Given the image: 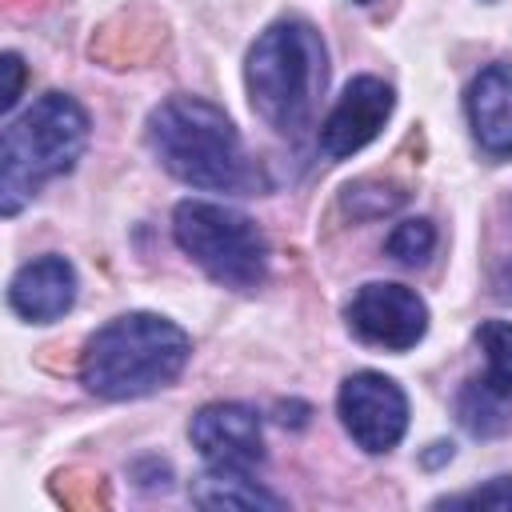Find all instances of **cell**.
I'll return each instance as SVG.
<instances>
[{"label":"cell","instance_id":"cell-6","mask_svg":"<svg viewBox=\"0 0 512 512\" xmlns=\"http://www.w3.org/2000/svg\"><path fill=\"white\" fill-rule=\"evenodd\" d=\"M340 424L364 452H388L408 428V396L384 372H352L336 396Z\"/></svg>","mask_w":512,"mask_h":512},{"label":"cell","instance_id":"cell-7","mask_svg":"<svg viewBox=\"0 0 512 512\" xmlns=\"http://www.w3.org/2000/svg\"><path fill=\"white\" fill-rule=\"evenodd\" d=\"M348 328L364 344H376V348H388V352H408L428 332V304L404 284L372 280L352 296Z\"/></svg>","mask_w":512,"mask_h":512},{"label":"cell","instance_id":"cell-8","mask_svg":"<svg viewBox=\"0 0 512 512\" xmlns=\"http://www.w3.org/2000/svg\"><path fill=\"white\" fill-rule=\"evenodd\" d=\"M192 448L208 468L224 472H252L264 460V432L260 416L244 404H204L188 424Z\"/></svg>","mask_w":512,"mask_h":512},{"label":"cell","instance_id":"cell-1","mask_svg":"<svg viewBox=\"0 0 512 512\" xmlns=\"http://www.w3.org/2000/svg\"><path fill=\"white\" fill-rule=\"evenodd\" d=\"M192 356L180 324L156 312H128L96 328L80 356V380L100 400H136L172 384Z\"/></svg>","mask_w":512,"mask_h":512},{"label":"cell","instance_id":"cell-11","mask_svg":"<svg viewBox=\"0 0 512 512\" xmlns=\"http://www.w3.org/2000/svg\"><path fill=\"white\" fill-rule=\"evenodd\" d=\"M472 136L492 156H512V64H488L468 88Z\"/></svg>","mask_w":512,"mask_h":512},{"label":"cell","instance_id":"cell-13","mask_svg":"<svg viewBox=\"0 0 512 512\" xmlns=\"http://www.w3.org/2000/svg\"><path fill=\"white\" fill-rule=\"evenodd\" d=\"M504 392H496L488 380H472L460 396V420L468 432L476 436H492V432H504L508 428V416H504Z\"/></svg>","mask_w":512,"mask_h":512},{"label":"cell","instance_id":"cell-4","mask_svg":"<svg viewBox=\"0 0 512 512\" xmlns=\"http://www.w3.org/2000/svg\"><path fill=\"white\" fill-rule=\"evenodd\" d=\"M84 148H88V112L64 92H48L24 116H16L4 128V144H0L4 216H16L40 192L44 180L72 172Z\"/></svg>","mask_w":512,"mask_h":512},{"label":"cell","instance_id":"cell-14","mask_svg":"<svg viewBox=\"0 0 512 512\" xmlns=\"http://www.w3.org/2000/svg\"><path fill=\"white\" fill-rule=\"evenodd\" d=\"M476 340L488 356V384L504 396H512V320H484L476 328Z\"/></svg>","mask_w":512,"mask_h":512},{"label":"cell","instance_id":"cell-18","mask_svg":"<svg viewBox=\"0 0 512 512\" xmlns=\"http://www.w3.org/2000/svg\"><path fill=\"white\" fill-rule=\"evenodd\" d=\"M356 4H368V0H356Z\"/></svg>","mask_w":512,"mask_h":512},{"label":"cell","instance_id":"cell-10","mask_svg":"<svg viewBox=\"0 0 512 512\" xmlns=\"http://www.w3.org/2000/svg\"><path fill=\"white\" fill-rule=\"evenodd\" d=\"M8 304L20 320L52 324L76 304V268L64 256H40L24 264L8 284Z\"/></svg>","mask_w":512,"mask_h":512},{"label":"cell","instance_id":"cell-3","mask_svg":"<svg viewBox=\"0 0 512 512\" xmlns=\"http://www.w3.org/2000/svg\"><path fill=\"white\" fill-rule=\"evenodd\" d=\"M244 80L256 116L280 136H300L312 124L328 84V52L320 32L296 16L276 20L256 36Z\"/></svg>","mask_w":512,"mask_h":512},{"label":"cell","instance_id":"cell-9","mask_svg":"<svg viewBox=\"0 0 512 512\" xmlns=\"http://www.w3.org/2000/svg\"><path fill=\"white\" fill-rule=\"evenodd\" d=\"M392 104H396V96L380 76L348 80V88L332 104L328 120L320 124V152L328 160H344V156L360 152L364 144H372L380 136V128L388 124Z\"/></svg>","mask_w":512,"mask_h":512},{"label":"cell","instance_id":"cell-15","mask_svg":"<svg viewBox=\"0 0 512 512\" xmlns=\"http://www.w3.org/2000/svg\"><path fill=\"white\" fill-rule=\"evenodd\" d=\"M384 248L400 264H424L432 256V248H436V228H432V220H400L388 232Z\"/></svg>","mask_w":512,"mask_h":512},{"label":"cell","instance_id":"cell-2","mask_svg":"<svg viewBox=\"0 0 512 512\" xmlns=\"http://www.w3.org/2000/svg\"><path fill=\"white\" fill-rule=\"evenodd\" d=\"M148 148L184 184L208 192L252 188V168L228 112L204 96H168L148 116Z\"/></svg>","mask_w":512,"mask_h":512},{"label":"cell","instance_id":"cell-17","mask_svg":"<svg viewBox=\"0 0 512 512\" xmlns=\"http://www.w3.org/2000/svg\"><path fill=\"white\" fill-rule=\"evenodd\" d=\"M0 68H4V92H0V108H4V112H12V104L20 100V84H24V64H20V56H16V52H4Z\"/></svg>","mask_w":512,"mask_h":512},{"label":"cell","instance_id":"cell-16","mask_svg":"<svg viewBox=\"0 0 512 512\" xmlns=\"http://www.w3.org/2000/svg\"><path fill=\"white\" fill-rule=\"evenodd\" d=\"M436 504H444V508H500V512H508L512 508V476H496L484 488H472V492H460V496H448V500H436Z\"/></svg>","mask_w":512,"mask_h":512},{"label":"cell","instance_id":"cell-12","mask_svg":"<svg viewBox=\"0 0 512 512\" xmlns=\"http://www.w3.org/2000/svg\"><path fill=\"white\" fill-rule=\"evenodd\" d=\"M192 504L200 508H284V500L268 488H260L256 480H248V472H224V468H208L204 476L192 480Z\"/></svg>","mask_w":512,"mask_h":512},{"label":"cell","instance_id":"cell-5","mask_svg":"<svg viewBox=\"0 0 512 512\" xmlns=\"http://www.w3.org/2000/svg\"><path fill=\"white\" fill-rule=\"evenodd\" d=\"M176 244L224 288H256L268 276V240L236 208L212 200H184L172 216Z\"/></svg>","mask_w":512,"mask_h":512}]
</instances>
